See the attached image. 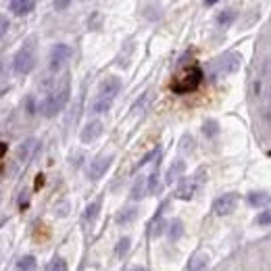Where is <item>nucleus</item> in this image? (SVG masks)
<instances>
[{"mask_svg":"<svg viewBox=\"0 0 271 271\" xmlns=\"http://www.w3.org/2000/svg\"><path fill=\"white\" fill-rule=\"evenodd\" d=\"M146 179H148V194H159L163 186H161V182H159V171H157V169Z\"/></svg>","mask_w":271,"mask_h":271,"instance_id":"nucleus-23","label":"nucleus"},{"mask_svg":"<svg viewBox=\"0 0 271 271\" xmlns=\"http://www.w3.org/2000/svg\"><path fill=\"white\" fill-rule=\"evenodd\" d=\"M111 107H113V98H107V96L96 94V98L92 100V105H90V113L103 115L107 111H111Z\"/></svg>","mask_w":271,"mask_h":271,"instance_id":"nucleus-13","label":"nucleus"},{"mask_svg":"<svg viewBox=\"0 0 271 271\" xmlns=\"http://www.w3.org/2000/svg\"><path fill=\"white\" fill-rule=\"evenodd\" d=\"M69 79H65L63 82V88H58V90H54V92H50L42 103L38 105V111H40V115H44V117H56L58 113L65 108V105L69 103Z\"/></svg>","mask_w":271,"mask_h":271,"instance_id":"nucleus-1","label":"nucleus"},{"mask_svg":"<svg viewBox=\"0 0 271 271\" xmlns=\"http://www.w3.org/2000/svg\"><path fill=\"white\" fill-rule=\"evenodd\" d=\"M238 19V13L236 11H232V8H225V11H221L217 15V23L221 25V27H229L234 21Z\"/></svg>","mask_w":271,"mask_h":271,"instance_id":"nucleus-20","label":"nucleus"},{"mask_svg":"<svg viewBox=\"0 0 271 271\" xmlns=\"http://www.w3.org/2000/svg\"><path fill=\"white\" fill-rule=\"evenodd\" d=\"M8 27H11V21L6 19V15H0V36H4L8 32Z\"/></svg>","mask_w":271,"mask_h":271,"instance_id":"nucleus-32","label":"nucleus"},{"mask_svg":"<svg viewBox=\"0 0 271 271\" xmlns=\"http://www.w3.org/2000/svg\"><path fill=\"white\" fill-rule=\"evenodd\" d=\"M34 0H11V4H8V8L13 11V15L17 17H23V15H29L34 11Z\"/></svg>","mask_w":271,"mask_h":271,"instance_id":"nucleus-14","label":"nucleus"},{"mask_svg":"<svg viewBox=\"0 0 271 271\" xmlns=\"http://www.w3.org/2000/svg\"><path fill=\"white\" fill-rule=\"evenodd\" d=\"M38 146H40V142H38L36 138H27L25 142H23L21 146H19V150H17V157H19V161H23V163H27V161L36 155Z\"/></svg>","mask_w":271,"mask_h":271,"instance_id":"nucleus-11","label":"nucleus"},{"mask_svg":"<svg viewBox=\"0 0 271 271\" xmlns=\"http://www.w3.org/2000/svg\"><path fill=\"white\" fill-rule=\"evenodd\" d=\"M240 203V196L236 192H227V194H221L219 198H215V203H213V213L217 217H225L229 213H234L236 207Z\"/></svg>","mask_w":271,"mask_h":271,"instance_id":"nucleus-5","label":"nucleus"},{"mask_svg":"<svg viewBox=\"0 0 271 271\" xmlns=\"http://www.w3.org/2000/svg\"><path fill=\"white\" fill-rule=\"evenodd\" d=\"M129 244H132V240H129V238H121L117 242V246H115V255L117 257H125L127 250H129Z\"/></svg>","mask_w":271,"mask_h":271,"instance_id":"nucleus-25","label":"nucleus"},{"mask_svg":"<svg viewBox=\"0 0 271 271\" xmlns=\"http://www.w3.org/2000/svg\"><path fill=\"white\" fill-rule=\"evenodd\" d=\"M203 69L200 67H188L186 71L179 73L173 82H171V90L175 94H188V92H194V90L203 84Z\"/></svg>","mask_w":271,"mask_h":271,"instance_id":"nucleus-2","label":"nucleus"},{"mask_svg":"<svg viewBox=\"0 0 271 271\" xmlns=\"http://www.w3.org/2000/svg\"><path fill=\"white\" fill-rule=\"evenodd\" d=\"M113 161L115 157L113 155H100L96 157L92 163H90V169H88V179H92V182H96V179H100L107 171H108V167L113 165Z\"/></svg>","mask_w":271,"mask_h":271,"instance_id":"nucleus-7","label":"nucleus"},{"mask_svg":"<svg viewBox=\"0 0 271 271\" xmlns=\"http://www.w3.org/2000/svg\"><path fill=\"white\" fill-rule=\"evenodd\" d=\"M71 58V48H69L67 44H63V42H58V44H54L53 46V50H50V58H48V65H50V69L53 71H61V67Z\"/></svg>","mask_w":271,"mask_h":271,"instance_id":"nucleus-6","label":"nucleus"},{"mask_svg":"<svg viewBox=\"0 0 271 271\" xmlns=\"http://www.w3.org/2000/svg\"><path fill=\"white\" fill-rule=\"evenodd\" d=\"M103 129H105V127H103V121H90V123H86V127L82 129L79 138H82L84 144H90V142H94L96 138H100Z\"/></svg>","mask_w":271,"mask_h":271,"instance_id":"nucleus-10","label":"nucleus"},{"mask_svg":"<svg viewBox=\"0 0 271 271\" xmlns=\"http://www.w3.org/2000/svg\"><path fill=\"white\" fill-rule=\"evenodd\" d=\"M269 98H271V88H269Z\"/></svg>","mask_w":271,"mask_h":271,"instance_id":"nucleus-38","label":"nucleus"},{"mask_svg":"<svg viewBox=\"0 0 271 271\" xmlns=\"http://www.w3.org/2000/svg\"><path fill=\"white\" fill-rule=\"evenodd\" d=\"M46 269H48V271H65V269H67V263H65L61 257H54V259L46 265Z\"/></svg>","mask_w":271,"mask_h":271,"instance_id":"nucleus-27","label":"nucleus"},{"mask_svg":"<svg viewBox=\"0 0 271 271\" xmlns=\"http://www.w3.org/2000/svg\"><path fill=\"white\" fill-rule=\"evenodd\" d=\"M217 2H219V0H205L207 6H213V4H217Z\"/></svg>","mask_w":271,"mask_h":271,"instance_id":"nucleus-36","label":"nucleus"},{"mask_svg":"<svg viewBox=\"0 0 271 271\" xmlns=\"http://www.w3.org/2000/svg\"><path fill=\"white\" fill-rule=\"evenodd\" d=\"M25 111H27V115H34V113L38 111L34 96H27V98H25Z\"/></svg>","mask_w":271,"mask_h":271,"instance_id":"nucleus-31","label":"nucleus"},{"mask_svg":"<svg viewBox=\"0 0 271 271\" xmlns=\"http://www.w3.org/2000/svg\"><path fill=\"white\" fill-rule=\"evenodd\" d=\"M209 265V257L205 253H196L188 263V269H205Z\"/></svg>","mask_w":271,"mask_h":271,"instance_id":"nucleus-22","label":"nucleus"},{"mask_svg":"<svg viewBox=\"0 0 271 271\" xmlns=\"http://www.w3.org/2000/svg\"><path fill=\"white\" fill-rule=\"evenodd\" d=\"M136 217H138V209H136V207H125V209H121V211L117 213L115 221H117L119 225H127V223H132Z\"/></svg>","mask_w":271,"mask_h":271,"instance_id":"nucleus-18","label":"nucleus"},{"mask_svg":"<svg viewBox=\"0 0 271 271\" xmlns=\"http://www.w3.org/2000/svg\"><path fill=\"white\" fill-rule=\"evenodd\" d=\"M257 223L259 225H271V207L265 209V211H261V215L257 217Z\"/></svg>","mask_w":271,"mask_h":271,"instance_id":"nucleus-29","label":"nucleus"},{"mask_svg":"<svg viewBox=\"0 0 271 271\" xmlns=\"http://www.w3.org/2000/svg\"><path fill=\"white\" fill-rule=\"evenodd\" d=\"M148 100H150V92H144L142 96H140V98L136 100V105L132 107V113H142V108H146Z\"/></svg>","mask_w":271,"mask_h":271,"instance_id":"nucleus-26","label":"nucleus"},{"mask_svg":"<svg viewBox=\"0 0 271 271\" xmlns=\"http://www.w3.org/2000/svg\"><path fill=\"white\" fill-rule=\"evenodd\" d=\"M184 150V153H192L194 150V140H192V136H184L182 138V146H179Z\"/></svg>","mask_w":271,"mask_h":271,"instance_id":"nucleus-30","label":"nucleus"},{"mask_svg":"<svg viewBox=\"0 0 271 271\" xmlns=\"http://www.w3.org/2000/svg\"><path fill=\"white\" fill-rule=\"evenodd\" d=\"M71 2H73V0H54V8H56V11H65Z\"/></svg>","mask_w":271,"mask_h":271,"instance_id":"nucleus-33","label":"nucleus"},{"mask_svg":"<svg viewBox=\"0 0 271 271\" xmlns=\"http://www.w3.org/2000/svg\"><path fill=\"white\" fill-rule=\"evenodd\" d=\"M2 77H4V65L0 63V82H2Z\"/></svg>","mask_w":271,"mask_h":271,"instance_id":"nucleus-37","label":"nucleus"},{"mask_svg":"<svg viewBox=\"0 0 271 271\" xmlns=\"http://www.w3.org/2000/svg\"><path fill=\"white\" fill-rule=\"evenodd\" d=\"M100 198L98 200H94V203H90L88 207H86V211H84V219L88 223H94L96 219H98V215H100Z\"/></svg>","mask_w":271,"mask_h":271,"instance_id":"nucleus-19","label":"nucleus"},{"mask_svg":"<svg viewBox=\"0 0 271 271\" xmlns=\"http://www.w3.org/2000/svg\"><path fill=\"white\" fill-rule=\"evenodd\" d=\"M263 71H265V75H267V77H271V56L265 61V69H263Z\"/></svg>","mask_w":271,"mask_h":271,"instance_id":"nucleus-34","label":"nucleus"},{"mask_svg":"<svg viewBox=\"0 0 271 271\" xmlns=\"http://www.w3.org/2000/svg\"><path fill=\"white\" fill-rule=\"evenodd\" d=\"M246 198H248V205H253L257 209L271 205V192H250Z\"/></svg>","mask_w":271,"mask_h":271,"instance_id":"nucleus-17","label":"nucleus"},{"mask_svg":"<svg viewBox=\"0 0 271 271\" xmlns=\"http://www.w3.org/2000/svg\"><path fill=\"white\" fill-rule=\"evenodd\" d=\"M159 157H161V148L157 146L155 150H150V153H148V155H146V157H144L142 161H140V163L136 165V169H140V167H144V165H148V163H150V161H153V159H159Z\"/></svg>","mask_w":271,"mask_h":271,"instance_id":"nucleus-28","label":"nucleus"},{"mask_svg":"<svg viewBox=\"0 0 271 271\" xmlns=\"http://www.w3.org/2000/svg\"><path fill=\"white\" fill-rule=\"evenodd\" d=\"M184 173H186V161H184V159H175L173 163H171V167L167 169L165 182H167V184H173L175 179H179Z\"/></svg>","mask_w":271,"mask_h":271,"instance_id":"nucleus-12","label":"nucleus"},{"mask_svg":"<svg viewBox=\"0 0 271 271\" xmlns=\"http://www.w3.org/2000/svg\"><path fill=\"white\" fill-rule=\"evenodd\" d=\"M4 153H6V144L0 142V157H4Z\"/></svg>","mask_w":271,"mask_h":271,"instance_id":"nucleus-35","label":"nucleus"},{"mask_svg":"<svg viewBox=\"0 0 271 271\" xmlns=\"http://www.w3.org/2000/svg\"><path fill=\"white\" fill-rule=\"evenodd\" d=\"M167 236H169L171 242H177V240L184 236V221H182V219H171V221H169Z\"/></svg>","mask_w":271,"mask_h":271,"instance_id":"nucleus-16","label":"nucleus"},{"mask_svg":"<svg viewBox=\"0 0 271 271\" xmlns=\"http://www.w3.org/2000/svg\"><path fill=\"white\" fill-rule=\"evenodd\" d=\"M146 194H148V179H146L144 175H140L136 182H134L129 196H132V200H142Z\"/></svg>","mask_w":271,"mask_h":271,"instance_id":"nucleus-15","label":"nucleus"},{"mask_svg":"<svg viewBox=\"0 0 271 271\" xmlns=\"http://www.w3.org/2000/svg\"><path fill=\"white\" fill-rule=\"evenodd\" d=\"M119 90H121V79H119L117 75H111V77H107L103 84H100L98 88V94L100 96H107V98H113L119 94Z\"/></svg>","mask_w":271,"mask_h":271,"instance_id":"nucleus-9","label":"nucleus"},{"mask_svg":"<svg viewBox=\"0 0 271 271\" xmlns=\"http://www.w3.org/2000/svg\"><path fill=\"white\" fill-rule=\"evenodd\" d=\"M36 61H38V56H36V44H34V42L23 44V48L19 50V53L15 54V58H13L15 73H19V75L32 73L34 67H36Z\"/></svg>","mask_w":271,"mask_h":271,"instance_id":"nucleus-3","label":"nucleus"},{"mask_svg":"<svg viewBox=\"0 0 271 271\" xmlns=\"http://www.w3.org/2000/svg\"><path fill=\"white\" fill-rule=\"evenodd\" d=\"M203 134L207 138H217L219 136V121L217 119H207L203 123Z\"/></svg>","mask_w":271,"mask_h":271,"instance_id":"nucleus-21","label":"nucleus"},{"mask_svg":"<svg viewBox=\"0 0 271 271\" xmlns=\"http://www.w3.org/2000/svg\"><path fill=\"white\" fill-rule=\"evenodd\" d=\"M196 190H198V179H182V182L177 184L173 196L177 200H192Z\"/></svg>","mask_w":271,"mask_h":271,"instance_id":"nucleus-8","label":"nucleus"},{"mask_svg":"<svg viewBox=\"0 0 271 271\" xmlns=\"http://www.w3.org/2000/svg\"><path fill=\"white\" fill-rule=\"evenodd\" d=\"M38 267V263H36V259L32 257V255H27V257H21L17 261V269H23V271H32V269H36Z\"/></svg>","mask_w":271,"mask_h":271,"instance_id":"nucleus-24","label":"nucleus"},{"mask_svg":"<svg viewBox=\"0 0 271 271\" xmlns=\"http://www.w3.org/2000/svg\"><path fill=\"white\" fill-rule=\"evenodd\" d=\"M240 61L242 56L238 53H227L223 56H219L213 61V75L215 77H223V75H229V73H236L240 69Z\"/></svg>","mask_w":271,"mask_h":271,"instance_id":"nucleus-4","label":"nucleus"}]
</instances>
